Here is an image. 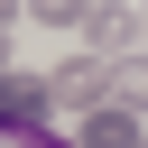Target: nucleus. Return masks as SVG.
<instances>
[{
	"label": "nucleus",
	"mask_w": 148,
	"mask_h": 148,
	"mask_svg": "<svg viewBox=\"0 0 148 148\" xmlns=\"http://www.w3.org/2000/svg\"><path fill=\"white\" fill-rule=\"evenodd\" d=\"M74 37H92L83 56H102V65H139L148 56V9H120V0H83V28Z\"/></svg>",
	"instance_id": "f257e3e1"
},
{
	"label": "nucleus",
	"mask_w": 148,
	"mask_h": 148,
	"mask_svg": "<svg viewBox=\"0 0 148 148\" xmlns=\"http://www.w3.org/2000/svg\"><path fill=\"white\" fill-rule=\"evenodd\" d=\"M74 148H148V130H139L130 111H92V120L74 130Z\"/></svg>",
	"instance_id": "f03ea898"
},
{
	"label": "nucleus",
	"mask_w": 148,
	"mask_h": 148,
	"mask_svg": "<svg viewBox=\"0 0 148 148\" xmlns=\"http://www.w3.org/2000/svg\"><path fill=\"white\" fill-rule=\"evenodd\" d=\"M0 74H9V37H0Z\"/></svg>",
	"instance_id": "7ed1b4c3"
}]
</instances>
